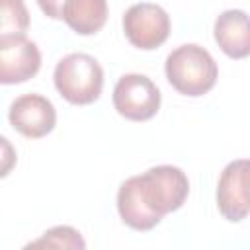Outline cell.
I'll use <instances>...</instances> for the list:
<instances>
[{
	"instance_id": "15",
	"label": "cell",
	"mask_w": 250,
	"mask_h": 250,
	"mask_svg": "<svg viewBox=\"0 0 250 250\" xmlns=\"http://www.w3.org/2000/svg\"><path fill=\"white\" fill-rule=\"evenodd\" d=\"M41 12L51 20H62V4L64 0H37Z\"/></svg>"
},
{
	"instance_id": "5",
	"label": "cell",
	"mask_w": 250,
	"mask_h": 250,
	"mask_svg": "<svg viewBox=\"0 0 250 250\" xmlns=\"http://www.w3.org/2000/svg\"><path fill=\"white\" fill-rule=\"evenodd\" d=\"M123 31L133 47L152 51L168 39L170 16L158 4H133L123 16Z\"/></svg>"
},
{
	"instance_id": "7",
	"label": "cell",
	"mask_w": 250,
	"mask_h": 250,
	"mask_svg": "<svg viewBox=\"0 0 250 250\" xmlns=\"http://www.w3.org/2000/svg\"><path fill=\"white\" fill-rule=\"evenodd\" d=\"M41 68L39 47L25 35L0 39V84H21Z\"/></svg>"
},
{
	"instance_id": "11",
	"label": "cell",
	"mask_w": 250,
	"mask_h": 250,
	"mask_svg": "<svg viewBox=\"0 0 250 250\" xmlns=\"http://www.w3.org/2000/svg\"><path fill=\"white\" fill-rule=\"evenodd\" d=\"M62 20L78 35L98 33L107 20V2L105 0H64Z\"/></svg>"
},
{
	"instance_id": "2",
	"label": "cell",
	"mask_w": 250,
	"mask_h": 250,
	"mask_svg": "<svg viewBox=\"0 0 250 250\" xmlns=\"http://www.w3.org/2000/svg\"><path fill=\"white\" fill-rule=\"evenodd\" d=\"M53 80L55 88L66 102L88 105L102 94L104 70L94 57L86 53H70L57 62Z\"/></svg>"
},
{
	"instance_id": "12",
	"label": "cell",
	"mask_w": 250,
	"mask_h": 250,
	"mask_svg": "<svg viewBox=\"0 0 250 250\" xmlns=\"http://www.w3.org/2000/svg\"><path fill=\"white\" fill-rule=\"evenodd\" d=\"M29 12L23 0H0V39L25 35Z\"/></svg>"
},
{
	"instance_id": "6",
	"label": "cell",
	"mask_w": 250,
	"mask_h": 250,
	"mask_svg": "<svg viewBox=\"0 0 250 250\" xmlns=\"http://www.w3.org/2000/svg\"><path fill=\"white\" fill-rule=\"evenodd\" d=\"M8 119L20 135L27 139H41L53 131L57 123V111L45 96L23 94L12 102Z\"/></svg>"
},
{
	"instance_id": "10",
	"label": "cell",
	"mask_w": 250,
	"mask_h": 250,
	"mask_svg": "<svg viewBox=\"0 0 250 250\" xmlns=\"http://www.w3.org/2000/svg\"><path fill=\"white\" fill-rule=\"evenodd\" d=\"M117 211H119V217L123 219V223L135 230H150L162 221V215L154 213L145 203L141 189H139V178L137 176L125 180L119 186Z\"/></svg>"
},
{
	"instance_id": "9",
	"label": "cell",
	"mask_w": 250,
	"mask_h": 250,
	"mask_svg": "<svg viewBox=\"0 0 250 250\" xmlns=\"http://www.w3.org/2000/svg\"><path fill=\"white\" fill-rule=\"evenodd\" d=\"M215 41L230 59H244L250 53V29L244 10H227L215 20Z\"/></svg>"
},
{
	"instance_id": "8",
	"label": "cell",
	"mask_w": 250,
	"mask_h": 250,
	"mask_svg": "<svg viewBox=\"0 0 250 250\" xmlns=\"http://www.w3.org/2000/svg\"><path fill=\"white\" fill-rule=\"evenodd\" d=\"M246 176L248 160L238 158L225 166L217 184V207L227 221L238 223L248 215V195H246Z\"/></svg>"
},
{
	"instance_id": "3",
	"label": "cell",
	"mask_w": 250,
	"mask_h": 250,
	"mask_svg": "<svg viewBox=\"0 0 250 250\" xmlns=\"http://www.w3.org/2000/svg\"><path fill=\"white\" fill-rule=\"evenodd\" d=\"M139 178V189L145 203L158 215L178 211L189 193V180L178 168L170 164H160L148 168Z\"/></svg>"
},
{
	"instance_id": "13",
	"label": "cell",
	"mask_w": 250,
	"mask_h": 250,
	"mask_svg": "<svg viewBox=\"0 0 250 250\" xmlns=\"http://www.w3.org/2000/svg\"><path fill=\"white\" fill-rule=\"evenodd\" d=\"M29 246H51V248H86V242L82 240L80 232L72 227H53L43 232V236Z\"/></svg>"
},
{
	"instance_id": "1",
	"label": "cell",
	"mask_w": 250,
	"mask_h": 250,
	"mask_svg": "<svg viewBox=\"0 0 250 250\" xmlns=\"http://www.w3.org/2000/svg\"><path fill=\"white\" fill-rule=\"evenodd\" d=\"M166 78L174 90L184 96L197 98L207 94L217 82V62L211 53L195 43L176 47L166 57Z\"/></svg>"
},
{
	"instance_id": "4",
	"label": "cell",
	"mask_w": 250,
	"mask_h": 250,
	"mask_svg": "<svg viewBox=\"0 0 250 250\" xmlns=\"http://www.w3.org/2000/svg\"><path fill=\"white\" fill-rule=\"evenodd\" d=\"M113 107L131 121H146L160 109V90L145 74H125L113 88Z\"/></svg>"
},
{
	"instance_id": "14",
	"label": "cell",
	"mask_w": 250,
	"mask_h": 250,
	"mask_svg": "<svg viewBox=\"0 0 250 250\" xmlns=\"http://www.w3.org/2000/svg\"><path fill=\"white\" fill-rule=\"evenodd\" d=\"M18 162V154H16V148L12 146V143L0 135V178H6L14 166Z\"/></svg>"
}]
</instances>
